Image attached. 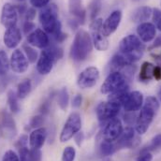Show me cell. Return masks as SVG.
<instances>
[{"label": "cell", "instance_id": "1", "mask_svg": "<svg viewBox=\"0 0 161 161\" xmlns=\"http://www.w3.org/2000/svg\"><path fill=\"white\" fill-rule=\"evenodd\" d=\"M159 101L155 97H148L141 109V112L136 119L135 130L139 135H143L149 128L150 125L159 110Z\"/></svg>", "mask_w": 161, "mask_h": 161}, {"label": "cell", "instance_id": "2", "mask_svg": "<svg viewBox=\"0 0 161 161\" xmlns=\"http://www.w3.org/2000/svg\"><path fill=\"white\" fill-rule=\"evenodd\" d=\"M92 50L93 41L91 36L83 29L79 30L76 33L70 47V58L77 63L83 62L88 58V56L92 53Z\"/></svg>", "mask_w": 161, "mask_h": 161}, {"label": "cell", "instance_id": "3", "mask_svg": "<svg viewBox=\"0 0 161 161\" xmlns=\"http://www.w3.org/2000/svg\"><path fill=\"white\" fill-rule=\"evenodd\" d=\"M39 18L43 30L52 35L53 38L62 32V25L58 20V8L55 4H50L42 8Z\"/></svg>", "mask_w": 161, "mask_h": 161}, {"label": "cell", "instance_id": "4", "mask_svg": "<svg viewBox=\"0 0 161 161\" xmlns=\"http://www.w3.org/2000/svg\"><path fill=\"white\" fill-rule=\"evenodd\" d=\"M145 46L139 37L135 35H127L120 41L119 53H121L128 61L133 65L138 62L143 54Z\"/></svg>", "mask_w": 161, "mask_h": 161}, {"label": "cell", "instance_id": "5", "mask_svg": "<svg viewBox=\"0 0 161 161\" xmlns=\"http://www.w3.org/2000/svg\"><path fill=\"white\" fill-rule=\"evenodd\" d=\"M129 80L121 71L111 72L100 87V92L104 95H110L121 88H124L128 85Z\"/></svg>", "mask_w": 161, "mask_h": 161}, {"label": "cell", "instance_id": "6", "mask_svg": "<svg viewBox=\"0 0 161 161\" xmlns=\"http://www.w3.org/2000/svg\"><path fill=\"white\" fill-rule=\"evenodd\" d=\"M103 21L101 18H97L92 21L90 25L91 29V38L93 41V45L97 51L105 52L109 48V40L108 37L105 36L102 30Z\"/></svg>", "mask_w": 161, "mask_h": 161}, {"label": "cell", "instance_id": "7", "mask_svg": "<svg viewBox=\"0 0 161 161\" xmlns=\"http://www.w3.org/2000/svg\"><path fill=\"white\" fill-rule=\"evenodd\" d=\"M81 128V118L78 113H72L66 121L61 133L59 140L61 142H67L72 139Z\"/></svg>", "mask_w": 161, "mask_h": 161}, {"label": "cell", "instance_id": "8", "mask_svg": "<svg viewBox=\"0 0 161 161\" xmlns=\"http://www.w3.org/2000/svg\"><path fill=\"white\" fill-rule=\"evenodd\" d=\"M121 108L122 106L120 104L114 101L108 100L105 102H101L97 105L96 109L97 119L101 123H107L108 121L117 117L120 113Z\"/></svg>", "mask_w": 161, "mask_h": 161}, {"label": "cell", "instance_id": "9", "mask_svg": "<svg viewBox=\"0 0 161 161\" xmlns=\"http://www.w3.org/2000/svg\"><path fill=\"white\" fill-rule=\"evenodd\" d=\"M56 61H57V59L54 55V53H53L52 47L43 49V51L40 53V55L38 59V63H37L38 72L41 75L49 74L53 70V66Z\"/></svg>", "mask_w": 161, "mask_h": 161}, {"label": "cell", "instance_id": "10", "mask_svg": "<svg viewBox=\"0 0 161 161\" xmlns=\"http://www.w3.org/2000/svg\"><path fill=\"white\" fill-rule=\"evenodd\" d=\"M100 74L97 68L88 67L79 74L77 79V84L81 89H90L97 83Z\"/></svg>", "mask_w": 161, "mask_h": 161}, {"label": "cell", "instance_id": "11", "mask_svg": "<svg viewBox=\"0 0 161 161\" xmlns=\"http://www.w3.org/2000/svg\"><path fill=\"white\" fill-rule=\"evenodd\" d=\"M123 131V125L117 117L108 121L101 132V139L109 142H115Z\"/></svg>", "mask_w": 161, "mask_h": 161}, {"label": "cell", "instance_id": "12", "mask_svg": "<svg viewBox=\"0 0 161 161\" xmlns=\"http://www.w3.org/2000/svg\"><path fill=\"white\" fill-rule=\"evenodd\" d=\"M16 123L11 114L6 111L2 112L0 121V135L5 139H12L16 136Z\"/></svg>", "mask_w": 161, "mask_h": 161}, {"label": "cell", "instance_id": "13", "mask_svg": "<svg viewBox=\"0 0 161 161\" xmlns=\"http://www.w3.org/2000/svg\"><path fill=\"white\" fill-rule=\"evenodd\" d=\"M117 149L133 148L140 142V139L135 136V130L131 126H126L123 129L119 138L114 142Z\"/></svg>", "mask_w": 161, "mask_h": 161}, {"label": "cell", "instance_id": "14", "mask_svg": "<svg viewBox=\"0 0 161 161\" xmlns=\"http://www.w3.org/2000/svg\"><path fill=\"white\" fill-rule=\"evenodd\" d=\"M28 59L26 58L25 54L19 49L15 50L10 57L9 64H10V69L14 73L17 74H23L25 73L29 67Z\"/></svg>", "mask_w": 161, "mask_h": 161}, {"label": "cell", "instance_id": "15", "mask_svg": "<svg viewBox=\"0 0 161 161\" xmlns=\"http://www.w3.org/2000/svg\"><path fill=\"white\" fill-rule=\"evenodd\" d=\"M0 21L2 25L6 28L16 26L18 21V11L16 6L10 3H6L2 8Z\"/></svg>", "mask_w": 161, "mask_h": 161}, {"label": "cell", "instance_id": "16", "mask_svg": "<svg viewBox=\"0 0 161 161\" xmlns=\"http://www.w3.org/2000/svg\"><path fill=\"white\" fill-rule=\"evenodd\" d=\"M143 96L140 91L129 92L123 102V108L126 113H135L142 109L143 105Z\"/></svg>", "mask_w": 161, "mask_h": 161}, {"label": "cell", "instance_id": "17", "mask_svg": "<svg viewBox=\"0 0 161 161\" xmlns=\"http://www.w3.org/2000/svg\"><path fill=\"white\" fill-rule=\"evenodd\" d=\"M121 20H122L121 10H118V9L114 10L109 15V17L103 23V27H102L103 33L105 34L106 37L111 36L117 30V28L120 25Z\"/></svg>", "mask_w": 161, "mask_h": 161}, {"label": "cell", "instance_id": "18", "mask_svg": "<svg viewBox=\"0 0 161 161\" xmlns=\"http://www.w3.org/2000/svg\"><path fill=\"white\" fill-rule=\"evenodd\" d=\"M27 42L31 46H34L40 49H45L49 46L50 40H49L47 33L44 30L35 29L32 33H30L27 36Z\"/></svg>", "mask_w": 161, "mask_h": 161}, {"label": "cell", "instance_id": "19", "mask_svg": "<svg viewBox=\"0 0 161 161\" xmlns=\"http://www.w3.org/2000/svg\"><path fill=\"white\" fill-rule=\"evenodd\" d=\"M137 34L142 42H151L156 38L157 27L152 23H142L137 27Z\"/></svg>", "mask_w": 161, "mask_h": 161}, {"label": "cell", "instance_id": "20", "mask_svg": "<svg viewBox=\"0 0 161 161\" xmlns=\"http://www.w3.org/2000/svg\"><path fill=\"white\" fill-rule=\"evenodd\" d=\"M21 40H22V33H21V30L17 26L7 28L4 34L3 41H4V44L8 49L16 48L21 42Z\"/></svg>", "mask_w": 161, "mask_h": 161}, {"label": "cell", "instance_id": "21", "mask_svg": "<svg viewBox=\"0 0 161 161\" xmlns=\"http://www.w3.org/2000/svg\"><path fill=\"white\" fill-rule=\"evenodd\" d=\"M69 10L80 25H83L86 19V10L83 7L82 0H69Z\"/></svg>", "mask_w": 161, "mask_h": 161}, {"label": "cell", "instance_id": "22", "mask_svg": "<svg viewBox=\"0 0 161 161\" xmlns=\"http://www.w3.org/2000/svg\"><path fill=\"white\" fill-rule=\"evenodd\" d=\"M47 129L44 127H40L34 129L29 136V145L33 149H40L47 139Z\"/></svg>", "mask_w": 161, "mask_h": 161}, {"label": "cell", "instance_id": "23", "mask_svg": "<svg viewBox=\"0 0 161 161\" xmlns=\"http://www.w3.org/2000/svg\"><path fill=\"white\" fill-rule=\"evenodd\" d=\"M153 9L148 6H142L136 8L131 14V20L134 23H145L152 16Z\"/></svg>", "mask_w": 161, "mask_h": 161}, {"label": "cell", "instance_id": "24", "mask_svg": "<svg viewBox=\"0 0 161 161\" xmlns=\"http://www.w3.org/2000/svg\"><path fill=\"white\" fill-rule=\"evenodd\" d=\"M129 65H131V64L128 63V61L126 60V58L121 53H117L111 59V62H110V69H111V72H114V71H121L125 67H127Z\"/></svg>", "mask_w": 161, "mask_h": 161}, {"label": "cell", "instance_id": "25", "mask_svg": "<svg viewBox=\"0 0 161 161\" xmlns=\"http://www.w3.org/2000/svg\"><path fill=\"white\" fill-rule=\"evenodd\" d=\"M155 67L156 66L150 62L142 63V68H141V71H140V75H139V78H140L141 81H144V82L149 81L154 78L153 73H154Z\"/></svg>", "mask_w": 161, "mask_h": 161}, {"label": "cell", "instance_id": "26", "mask_svg": "<svg viewBox=\"0 0 161 161\" xmlns=\"http://www.w3.org/2000/svg\"><path fill=\"white\" fill-rule=\"evenodd\" d=\"M117 147L114 142H109L102 140L99 144V153L102 157H110L117 151Z\"/></svg>", "mask_w": 161, "mask_h": 161}, {"label": "cell", "instance_id": "27", "mask_svg": "<svg viewBox=\"0 0 161 161\" xmlns=\"http://www.w3.org/2000/svg\"><path fill=\"white\" fill-rule=\"evenodd\" d=\"M31 90H32V81L29 79H25L18 84L17 93H16L17 97L20 99H24L30 94Z\"/></svg>", "mask_w": 161, "mask_h": 161}, {"label": "cell", "instance_id": "28", "mask_svg": "<svg viewBox=\"0 0 161 161\" xmlns=\"http://www.w3.org/2000/svg\"><path fill=\"white\" fill-rule=\"evenodd\" d=\"M18 97L17 94L13 90H9L7 94V99H8V104L10 112L12 114H18L20 112V106L18 102Z\"/></svg>", "mask_w": 161, "mask_h": 161}, {"label": "cell", "instance_id": "29", "mask_svg": "<svg viewBox=\"0 0 161 161\" xmlns=\"http://www.w3.org/2000/svg\"><path fill=\"white\" fill-rule=\"evenodd\" d=\"M69 102V95L68 92V89L66 87H63L61 90H59L57 94V103L61 110L66 111Z\"/></svg>", "mask_w": 161, "mask_h": 161}, {"label": "cell", "instance_id": "30", "mask_svg": "<svg viewBox=\"0 0 161 161\" xmlns=\"http://www.w3.org/2000/svg\"><path fill=\"white\" fill-rule=\"evenodd\" d=\"M10 68L8 54L5 51H0V76H7Z\"/></svg>", "mask_w": 161, "mask_h": 161}, {"label": "cell", "instance_id": "31", "mask_svg": "<svg viewBox=\"0 0 161 161\" xmlns=\"http://www.w3.org/2000/svg\"><path fill=\"white\" fill-rule=\"evenodd\" d=\"M100 9H101V3L98 0L93 1L89 5L88 10H89V17H90V20L91 21H94L95 19H97V17Z\"/></svg>", "mask_w": 161, "mask_h": 161}, {"label": "cell", "instance_id": "32", "mask_svg": "<svg viewBox=\"0 0 161 161\" xmlns=\"http://www.w3.org/2000/svg\"><path fill=\"white\" fill-rule=\"evenodd\" d=\"M159 149H161V133L154 136L153 139L151 140L149 145L144 147V149H142V150L152 152V151H157Z\"/></svg>", "mask_w": 161, "mask_h": 161}, {"label": "cell", "instance_id": "33", "mask_svg": "<svg viewBox=\"0 0 161 161\" xmlns=\"http://www.w3.org/2000/svg\"><path fill=\"white\" fill-rule=\"evenodd\" d=\"M23 49L25 53V56L28 59L30 63H35L39 58H38V53L35 49H33L30 45L25 44L23 46Z\"/></svg>", "mask_w": 161, "mask_h": 161}, {"label": "cell", "instance_id": "34", "mask_svg": "<svg viewBox=\"0 0 161 161\" xmlns=\"http://www.w3.org/2000/svg\"><path fill=\"white\" fill-rule=\"evenodd\" d=\"M76 158V150L73 146H67L62 154V161H74Z\"/></svg>", "mask_w": 161, "mask_h": 161}, {"label": "cell", "instance_id": "35", "mask_svg": "<svg viewBox=\"0 0 161 161\" xmlns=\"http://www.w3.org/2000/svg\"><path fill=\"white\" fill-rule=\"evenodd\" d=\"M52 98H53V96L52 97H49L48 98H46L40 106V109H39V112L40 113L41 115H47L49 113H50V110H51V105H52Z\"/></svg>", "mask_w": 161, "mask_h": 161}, {"label": "cell", "instance_id": "36", "mask_svg": "<svg viewBox=\"0 0 161 161\" xmlns=\"http://www.w3.org/2000/svg\"><path fill=\"white\" fill-rule=\"evenodd\" d=\"M43 123H44L43 115H41V114L35 115V116H33L31 118V120L29 122V127L34 128V129L40 128V127H41V125H43Z\"/></svg>", "mask_w": 161, "mask_h": 161}, {"label": "cell", "instance_id": "37", "mask_svg": "<svg viewBox=\"0 0 161 161\" xmlns=\"http://www.w3.org/2000/svg\"><path fill=\"white\" fill-rule=\"evenodd\" d=\"M2 161H21V159H20L19 155L15 151L8 150L4 154L2 158Z\"/></svg>", "mask_w": 161, "mask_h": 161}, {"label": "cell", "instance_id": "38", "mask_svg": "<svg viewBox=\"0 0 161 161\" xmlns=\"http://www.w3.org/2000/svg\"><path fill=\"white\" fill-rule=\"evenodd\" d=\"M28 158L30 161H41L42 160V153L40 149L31 148L28 153Z\"/></svg>", "mask_w": 161, "mask_h": 161}, {"label": "cell", "instance_id": "39", "mask_svg": "<svg viewBox=\"0 0 161 161\" xmlns=\"http://www.w3.org/2000/svg\"><path fill=\"white\" fill-rule=\"evenodd\" d=\"M153 160V155L149 151L142 150L140 153V156L138 157L136 161H152Z\"/></svg>", "mask_w": 161, "mask_h": 161}, {"label": "cell", "instance_id": "40", "mask_svg": "<svg viewBox=\"0 0 161 161\" xmlns=\"http://www.w3.org/2000/svg\"><path fill=\"white\" fill-rule=\"evenodd\" d=\"M24 33L25 35H29L30 33H32L35 29H36V25L33 23V22H30V21H26L25 24H24Z\"/></svg>", "mask_w": 161, "mask_h": 161}, {"label": "cell", "instance_id": "41", "mask_svg": "<svg viewBox=\"0 0 161 161\" xmlns=\"http://www.w3.org/2000/svg\"><path fill=\"white\" fill-rule=\"evenodd\" d=\"M49 3L50 0H30V4L34 8H40L46 7L47 5H49Z\"/></svg>", "mask_w": 161, "mask_h": 161}, {"label": "cell", "instance_id": "42", "mask_svg": "<svg viewBox=\"0 0 161 161\" xmlns=\"http://www.w3.org/2000/svg\"><path fill=\"white\" fill-rule=\"evenodd\" d=\"M28 137L26 135H22L16 144V146L18 147V149H21V148H25V147H27V144H28Z\"/></svg>", "mask_w": 161, "mask_h": 161}, {"label": "cell", "instance_id": "43", "mask_svg": "<svg viewBox=\"0 0 161 161\" xmlns=\"http://www.w3.org/2000/svg\"><path fill=\"white\" fill-rule=\"evenodd\" d=\"M81 103H82V97H81V95L78 94L72 99V107L78 109L81 106Z\"/></svg>", "mask_w": 161, "mask_h": 161}, {"label": "cell", "instance_id": "44", "mask_svg": "<svg viewBox=\"0 0 161 161\" xmlns=\"http://www.w3.org/2000/svg\"><path fill=\"white\" fill-rule=\"evenodd\" d=\"M19 153H20V157H21V161H30L29 158H28L29 150L27 147L19 149Z\"/></svg>", "mask_w": 161, "mask_h": 161}, {"label": "cell", "instance_id": "45", "mask_svg": "<svg viewBox=\"0 0 161 161\" xmlns=\"http://www.w3.org/2000/svg\"><path fill=\"white\" fill-rule=\"evenodd\" d=\"M35 17H36V10L33 8H27L26 12H25V20L32 22L35 19Z\"/></svg>", "mask_w": 161, "mask_h": 161}, {"label": "cell", "instance_id": "46", "mask_svg": "<svg viewBox=\"0 0 161 161\" xmlns=\"http://www.w3.org/2000/svg\"><path fill=\"white\" fill-rule=\"evenodd\" d=\"M9 83V78L7 76H0V93H2Z\"/></svg>", "mask_w": 161, "mask_h": 161}, {"label": "cell", "instance_id": "47", "mask_svg": "<svg viewBox=\"0 0 161 161\" xmlns=\"http://www.w3.org/2000/svg\"><path fill=\"white\" fill-rule=\"evenodd\" d=\"M74 140H75V142L78 146H80L84 141V134L82 132H78L75 136H74Z\"/></svg>", "mask_w": 161, "mask_h": 161}, {"label": "cell", "instance_id": "48", "mask_svg": "<svg viewBox=\"0 0 161 161\" xmlns=\"http://www.w3.org/2000/svg\"><path fill=\"white\" fill-rule=\"evenodd\" d=\"M153 76H154V79H156V80H161V68L159 66H156L155 67Z\"/></svg>", "mask_w": 161, "mask_h": 161}, {"label": "cell", "instance_id": "49", "mask_svg": "<svg viewBox=\"0 0 161 161\" xmlns=\"http://www.w3.org/2000/svg\"><path fill=\"white\" fill-rule=\"evenodd\" d=\"M131 114H132V113H126V114H125V116H124V118H125V123H127V124H129V125L133 124V123H134V121H135V123H136V119H134V118H135V116H134V115H132Z\"/></svg>", "mask_w": 161, "mask_h": 161}, {"label": "cell", "instance_id": "50", "mask_svg": "<svg viewBox=\"0 0 161 161\" xmlns=\"http://www.w3.org/2000/svg\"><path fill=\"white\" fill-rule=\"evenodd\" d=\"M161 47V35L158 36V38H156V40L154 41V43L149 47L150 50H153V49H156V48H159Z\"/></svg>", "mask_w": 161, "mask_h": 161}, {"label": "cell", "instance_id": "51", "mask_svg": "<svg viewBox=\"0 0 161 161\" xmlns=\"http://www.w3.org/2000/svg\"><path fill=\"white\" fill-rule=\"evenodd\" d=\"M69 26H70V28H71L72 30H76V29L79 27V25H80V24L78 23V21L75 20L74 18L69 21Z\"/></svg>", "mask_w": 161, "mask_h": 161}, {"label": "cell", "instance_id": "52", "mask_svg": "<svg viewBox=\"0 0 161 161\" xmlns=\"http://www.w3.org/2000/svg\"><path fill=\"white\" fill-rule=\"evenodd\" d=\"M16 8H17L18 13H20V14H25V12H26V10H27V8H26L25 5H19V6H17Z\"/></svg>", "mask_w": 161, "mask_h": 161}, {"label": "cell", "instance_id": "53", "mask_svg": "<svg viewBox=\"0 0 161 161\" xmlns=\"http://www.w3.org/2000/svg\"><path fill=\"white\" fill-rule=\"evenodd\" d=\"M155 24H156V27L159 30V31H161V17L160 18H158L156 22H154Z\"/></svg>", "mask_w": 161, "mask_h": 161}, {"label": "cell", "instance_id": "54", "mask_svg": "<svg viewBox=\"0 0 161 161\" xmlns=\"http://www.w3.org/2000/svg\"><path fill=\"white\" fill-rule=\"evenodd\" d=\"M158 98H159V101L161 102V89L159 90V92H158Z\"/></svg>", "mask_w": 161, "mask_h": 161}, {"label": "cell", "instance_id": "55", "mask_svg": "<svg viewBox=\"0 0 161 161\" xmlns=\"http://www.w3.org/2000/svg\"><path fill=\"white\" fill-rule=\"evenodd\" d=\"M101 161H112L111 159H109V158H105V159H103V160Z\"/></svg>", "mask_w": 161, "mask_h": 161}, {"label": "cell", "instance_id": "56", "mask_svg": "<svg viewBox=\"0 0 161 161\" xmlns=\"http://www.w3.org/2000/svg\"><path fill=\"white\" fill-rule=\"evenodd\" d=\"M133 1H140V0H133Z\"/></svg>", "mask_w": 161, "mask_h": 161}, {"label": "cell", "instance_id": "57", "mask_svg": "<svg viewBox=\"0 0 161 161\" xmlns=\"http://www.w3.org/2000/svg\"><path fill=\"white\" fill-rule=\"evenodd\" d=\"M19 1H24V0H19Z\"/></svg>", "mask_w": 161, "mask_h": 161}]
</instances>
